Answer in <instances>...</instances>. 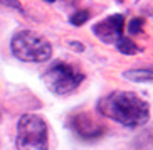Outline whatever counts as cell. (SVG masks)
I'll use <instances>...</instances> for the list:
<instances>
[{"label":"cell","mask_w":153,"mask_h":150,"mask_svg":"<svg viewBox=\"0 0 153 150\" xmlns=\"http://www.w3.org/2000/svg\"><path fill=\"white\" fill-rule=\"evenodd\" d=\"M98 111L125 127H140L150 120L148 103L131 91H111L98 101Z\"/></svg>","instance_id":"6da1fadb"},{"label":"cell","mask_w":153,"mask_h":150,"mask_svg":"<svg viewBox=\"0 0 153 150\" xmlns=\"http://www.w3.org/2000/svg\"><path fill=\"white\" fill-rule=\"evenodd\" d=\"M12 52L24 63H45L52 56V46L36 31H19L10 42Z\"/></svg>","instance_id":"7a4b0ae2"},{"label":"cell","mask_w":153,"mask_h":150,"mask_svg":"<svg viewBox=\"0 0 153 150\" xmlns=\"http://www.w3.org/2000/svg\"><path fill=\"white\" fill-rule=\"evenodd\" d=\"M15 147L17 150H49L47 123L42 116L34 113L22 115L19 120Z\"/></svg>","instance_id":"3957f363"},{"label":"cell","mask_w":153,"mask_h":150,"mask_svg":"<svg viewBox=\"0 0 153 150\" xmlns=\"http://www.w3.org/2000/svg\"><path fill=\"white\" fill-rule=\"evenodd\" d=\"M42 79L51 93L66 96L79 88V84L84 81V74L74 64L59 61L45 69V73L42 74Z\"/></svg>","instance_id":"277c9868"},{"label":"cell","mask_w":153,"mask_h":150,"mask_svg":"<svg viewBox=\"0 0 153 150\" xmlns=\"http://www.w3.org/2000/svg\"><path fill=\"white\" fill-rule=\"evenodd\" d=\"M123 31H125V15L121 14L109 15L93 25V34L98 36V39H101L104 44H114L123 36Z\"/></svg>","instance_id":"5b68a950"},{"label":"cell","mask_w":153,"mask_h":150,"mask_svg":"<svg viewBox=\"0 0 153 150\" xmlns=\"http://www.w3.org/2000/svg\"><path fill=\"white\" fill-rule=\"evenodd\" d=\"M69 125L77 133V137H81L84 140H94V138H99L104 133V127L98 125L88 113L74 115Z\"/></svg>","instance_id":"8992f818"},{"label":"cell","mask_w":153,"mask_h":150,"mask_svg":"<svg viewBox=\"0 0 153 150\" xmlns=\"http://www.w3.org/2000/svg\"><path fill=\"white\" fill-rule=\"evenodd\" d=\"M123 78L135 83H153V69L152 68H140V69H128L123 73Z\"/></svg>","instance_id":"52a82bcc"},{"label":"cell","mask_w":153,"mask_h":150,"mask_svg":"<svg viewBox=\"0 0 153 150\" xmlns=\"http://www.w3.org/2000/svg\"><path fill=\"white\" fill-rule=\"evenodd\" d=\"M114 46H116V49L120 51L121 54H125V56H135V54H138L140 51H141L138 46H136V42L133 41V39L125 37V36L120 37V39L114 42Z\"/></svg>","instance_id":"ba28073f"},{"label":"cell","mask_w":153,"mask_h":150,"mask_svg":"<svg viewBox=\"0 0 153 150\" xmlns=\"http://www.w3.org/2000/svg\"><path fill=\"white\" fill-rule=\"evenodd\" d=\"M91 17V14L88 12V10H77V12H74V14L71 15V24L72 25H76V27H79V25H82L84 22H88Z\"/></svg>","instance_id":"9c48e42d"},{"label":"cell","mask_w":153,"mask_h":150,"mask_svg":"<svg viewBox=\"0 0 153 150\" xmlns=\"http://www.w3.org/2000/svg\"><path fill=\"white\" fill-rule=\"evenodd\" d=\"M143 25H145V19L136 17V19H133V20L130 22V25H128V31H130L131 34H138V32L143 31Z\"/></svg>","instance_id":"30bf717a"},{"label":"cell","mask_w":153,"mask_h":150,"mask_svg":"<svg viewBox=\"0 0 153 150\" xmlns=\"http://www.w3.org/2000/svg\"><path fill=\"white\" fill-rule=\"evenodd\" d=\"M0 4L9 5V7H12V9L19 10V12H24V7L20 5V2H19V0H0Z\"/></svg>","instance_id":"8fae6325"},{"label":"cell","mask_w":153,"mask_h":150,"mask_svg":"<svg viewBox=\"0 0 153 150\" xmlns=\"http://www.w3.org/2000/svg\"><path fill=\"white\" fill-rule=\"evenodd\" d=\"M45 2H49V4H52V2H56V0H45Z\"/></svg>","instance_id":"7c38bea8"}]
</instances>
